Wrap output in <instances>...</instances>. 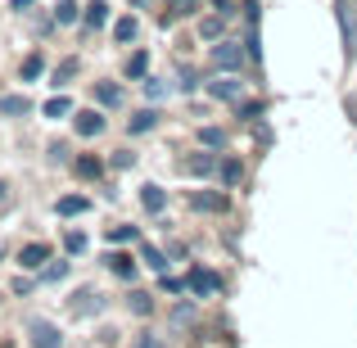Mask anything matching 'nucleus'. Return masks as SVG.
I'll use <instances>...</instances> for the list:
<instances>
[{"label": "nucleus", "mask_w": 357, "mask_h": 348, "mask_svg": "<svg viewBox=\"0 0 357 348\" xmlns=\"http://www.w3.org/2000/svg\"><path fill=\"white\" fill-rule=\"evenodd\" d=\"M244 59H249V50H240L236 41H222V45H213V63H218V68H227V73L244 68Z\"/></svg>", "instance_id": "nucleus-1"}, {"label": "nucleus", "mask_w": 357, "mask_h": 348, "mask_svg": "<svg viewBox=\"0 0 357 348\" xmlns=\"http://www.w3.org/2000/svg\"><path fill=\"white\" fill-rule=\"evenodd\" d=\"M185 285H190V294H199V298H208V294H218L222 289V276H213V271H204V267H195L190 276H185Z\"/></svg>", "instance_id": "nucleus-2"}, {"label": "nucleus", "mask_w": 357, "mask_h": 348, "mask_svg": "<svg viewBox=\"0 0 357 348\" xmlns=\"http://www.w3.org/2000/svg\"><path fill=\"white\" fill-rule=\"evenodd\" d=\"M27 335H32V348H63V335L54 331L50 321H32V326H27Z\"/></svg>", "instance_id": "nucleus-3"}, {"label": "nucleus", "mask_w": 357, "mask_h": 348, "mask_svg": "<svg viewBox=\"0 0 357 348\" xmlns=\"http://www.w3.org/2000/svg\"><path fill=\"white\" fill-rule=\"evenodd\" d=\"M340 27H344V54L357 50V23H353V5L340 0Z\"/></svg>", "instance_id": "nucleus-4"}, {"label": "nucleus", "mask_w": 357, "mask_h": 348, "mask_svg": "<svg viewBox=\"0 0 357 348\" xmlns=\"http://www.w3.org/2000/svg\"><path fill=\"white\" fill-rule=\"evenodd\" d=\"M181 172L185 176H213V172H218V158H213V154H190L181 163Z\"/></svg>", "instance_id": "nucleus-5"}, {"label": "nucleus", "mask_w": 357, "mask_h": 348, "mask_svg": "<svg viewBox=\"0 0 357 348\" xmlns=\"http://www.w3.org/2000/svg\"><path fill=\"white\" fill-rule=\"evenodd\" d=\"M190 209H199V213H227V195L199 190V195H190Z\"/></svg>", "instance_id": "nucleus-6"}, {"label": "nucleus", "mask_w": 357, "mask_h": 348, "mask_svg": "<svg viewBox=\"0 0 357 348\" xmlns=\"http://www.w3.org/2000/svg\"><path fill=\"white\" fill-rule=\"evenodd\" d=\"M208 96L236 105V100H240V82H236V77H218V82H208Z\"/></svg>", "instance_id": "nucleus-7"}, {"label": "nucleus", "mask_w": 357, "mask_h": 348, "mask_svg": "<svg viewBox=\"0 0 357 348\" xmlns=\"http://www.w3.org/2000/svg\"><path fill=\"white\" fill-rule=\"evenodd\" d=\"M73 122H77V136H100L105 131V114H96V109H82Z\"/></svg>", "instance_id": "nucleus-8"}, {"label": "nucleus", "mask_w": 357, "mask_h": 348, "mask_svg": "<svg viewBox=\"0 0 357 348\" xmlns=\"http://www.w3.org/2000/svg\"><path fill=\"white\" fill-rule=\"evenodd\" d=\"M140 204H145V213H163L167 209V195H163V186H140Z\"/></svg>", "instance_id": "nucleus-9"}, {"label": "nucleus", "mask_w": 357, "mask_h": 348, "mask_svg": "<svg viewBox=\"0 0 357 348\" xmlns=\"http://www.w3.org/2000/svg\"><path fill=\"white\" fill-rule=\"evenodd\" d=\"M18 262H23L27 271H41V262H50V249H45V244H27V249L18 253Z\"/></svg>", "instance_id": "nucleus-10"}, {"label": "nucleus", "mask_w": 357, "mask_h": 348, "mask_svg": "<svg viewBox=\"0 0 357 348\" xmlns=\"http://www.w3.org/2000/svg\"><path fill=\"white\" fill-rule=\"evenodd\" d=\"M0 114L5 118H23V114H32V100L27 96H0Z\"/></svg>", "instance_id": "nucleus-11"}, {"label": "nucleus", "mask_w": 357, "mask_h": 348, "mask_svg": "<svg viewBox=\"0 0 357 348\" xmlns=\"http://www.w3.org/2000/svg\"><path fill=\"white\" fill-rule=\"evenodd\" d=\"M86 209H91L86 195H63V199L54 204V213H59V218H73V213H86Z\"/></svg>", "instance_id": "nucleus-12"}, {"label": "nucleus", "mask_w": 357, "mask_h": 348, "mask_svg": "<svg viewBox=\"0 0 357 348\" xmlns=\"http://www.w3.org/2000/svg\"><path fill=\"white\" fill-rule=\"evenodd\" d=\"M109 271H114L118 280H136V262H131L127 253H109Z\"/></svg>", "instance_id": "nucleus-13"}, {"label": "nucleus", "mask_w": 357, "mask_h": 348, "mask_svg": "<svg viewBox=\"0 0 357 348\" xmlns=\"http://www.w3.org/2000/svg\"><path fill=\"white\" fill-rule=\"evenodd\" d=\"M100 308H105V298H100L96 289H86V294H82V303H77V298H73V312H77V317H96Z\"/></svg>", "instance_id": "nucleus-14"}, {"label": "nucleus", "mask_w": 357, "mask_h": 348, "mask_svg": "<svg viewBox=\"0 0 357 348\" xmlns=\"http://www.w3.org/2000/svg\"><path fill=\"white\" fill-rule=\"evenodd\" d=\"M127 127H131V136H140V131H154V127H158V109H140V114L131 118Z\"/></svg>", "instance_id": "nucleus-15"}, {"label": "nucleus", "mask_w": 357, "mask_h": 348, "mask_svg": "<svg viewBox=\"0 0 357 348\" xmlns=\"http://www.w3.org/2000/svg\"><path fill=\"white\" fill-rule=\"evenodd\" d=\"M96 100H100V105H109V109H122V86L100 82V86H96Z\"/></svg>", "instance_id": "nucleus-16"}, {"label": "nucleus", "mask_w": 357, "mask_h": 348, "mask_svg": "<svg viewBox=\"0 0 357 348\" xmlns=\"http://www.w3.org/2000/svg\"><path fill=\"white\" fill-rule=\"evenodd\" d=\"M140 262H145L149 271H158V276H163V271H167V258H163V253L154 249V244H145V249H140Z\"/></svg>", "instance_id": "nucleus-17"}, {"label": "nucleus", "mask_w": 357, "mask_h": 348, "mask_svg": "<svg viewBox=\"0 0 357 348\" xmlns=\"http://www.w3.org/2000/svg\"><path fill=\"white\" fill-rule=\"evenodd\" d=\"M105 18H109V5H105V0H91V5H86V27H100Z\"/></svg>", "instance_id": "nucleus-18"}, {"label": "nucleus", "mask_w": 357, "mask_h": 348, "mask_svg": "<svg viewBox=\"0 0 357 348\" xmlns=\"http://www.w3.org/2000/svg\"><path fill=\"white\" fill-rule=\"evenodd\" d=\"M41 73H45V59H41V54H27V59H23V82H36Z\"/></svg>", "instance_id": "nucleus-19"}, {"label": "nucleus", "mask_w": 357, "mask_h": 348, "mask_svg": "<svg viewBox=\"0 0 357 348\" xmlns=\"http://www.w3.org/2000/svg\"><path fill=\"white\" fill-rule=\"evenodd\" d=\"M73 77H77V59H63L59 68H54V86H68Z\"/></svg>", "instance_id": "nucleus-20"}, {"label": "nucleus", "mask_w": 357, "mask_h": 348, "mask_svg": "<svg viewBox=\"0 0 357 348\" xmlns=\"http://www.w3.org/2000/svg\"><path fill=\"white\" fill-rule=\"evenodd\" d=\"M73 167H77V176H86V181H96V176H100V158H77V163H73Z\"/></svg>", "instance_id": "nucleus-21"}, {"label": "nucleus", "mask_w": 357, "mask_h": 348, "mask_svg": "<svg viewBox=\"0 0 357 348\" xmlns=\"http://www.w3.org/2000/svg\"><path fill=\"white\" fill-rule=\"evenodd\" d=\"M136 240V227H109V244H131Z\"/></svg>", "instance_id": "nucleus-22"}, {"label": "nucleus", "mask_w": 357, "mask_h": 348, "mask_svg": "<svg viewBox=\"0 0 357 348\" xmlns=\"http://www.w3.org/2000/svg\"><path fill=\"white\" fill-rule=\"evenodd\" d=\"M63 249H68V253H86V235H82V231H68V235H63Z\"/></svg>", "instance_id": "nucleus-23"}, {"label": "nucleus", "mask_w": 357, "mask_h": 348, "mask_svg": "<svg viewBox=\"0 0 357 348\" xmlns=\"http://www.w3.org/2000/svg\"><path fill=\"white\" fill-rule=\"evenodd\" d=\"M114 36H118V41H131V36H136V18H118V23H114Z\"/></svg>", "instance_id": "nucleus-24"}, {"label": "nucleus", "mask_w": 357, "mask_h": 348, "mask_svg": "<svg viewBox=\"0 0 357 348\" xmlns=\"http://www.w3.org/2000/svg\"><path fill=\"white\" fill-rule=\"evenodd\" d=\"M222 181H227V186H240L244 181V167L240 163H222Z\"/></svg>", "instance_id": "nucleus-25"}, {"label": "nucleus", "mask_w": 357, "mask_h": 348, "mask_svg": "<svg viewBox=\"0 0 357 348\" xmlns=\"http://www.w3.org/2000/svg\"><path fill=\"white\" fill-rule=\"evenodd\" d=\"M145 68H149L145 54H131V59H127V77H145Z\"/></svg>", "instance_id": "nucleus-26"}, {"label": "nucleus", "mask_w": 357, "mask_h": 348, "mask_svg": "<svg viewBox=\"0 0 357 348\" xmlns=\"http://www.w3.org/2000/svg\"><path fill=\"white\" fill-rule=\"evenodd\" d=\"M73 18H77V5H73V0H59V14H54V23H63V27H68Z\"/></svg>", "instance_id": "nucleus-27"}, {"label": "nucleus", "mask_w": 357, "mask_h": 348, "mask_svg": "<svg viewBox=\"0 0 357 348\" xmlns=\"http://www.w3.org/2000/svg\"><path fill=\"white\" fill-rule=\"evenodd\" d=\"M199 36H204V41L222 36V18H204V23H199Z\"/></svg>", "instance_id": "nucleus-28"}, {"label": "nucleus", "mask_w": 357, "mask_h": 348, "mask_svg": "<svg viewBox=\"0 0 357 348\" xmlns=\"http://www.w3.org/2000/svg\"><path fill=\"white\" fill-rule=\"evenodd\" d=\"M68 109H73L68 100H63V96H54L50 105H45V118H63V114H68Z\"/></svg>", "instance_id": "nucleus-29"}, {"label": "nucleus", "mask_w": 357, "mask_h": 348, "mask_svg": "<svg viewBox=\"0 0 357 348\" xmlns=\"http://www.w3.org/2000/svg\"><path fill=\"white\" fill-rule=\"evenodd\" d=\"M127 298H131V312H136V317H145L149 308H154V298H149V294H127Z\"/></svg>", "instance_id": "nucleus-30"}, {"label": "nucleus", "mask_w": 357, "mask_h": 348, "mask_svg": "<svg viewBox=\"0 0 357 348\" xmlns=\"http://www.w3.org/2000/svg\"><path fill=\"white\" fill-rule=\"evenodd\" d=\"M199 140H204L208 149H218V145H222V131H218V127H204V131H199Z\"/></svg>", "instance_id": "nucleus-31"}, {"label": "nucleus", "mask_w": 357, "mask_h": 348, "mask_svg": "<svg viewBox=\"0 0 357 348\" xmlns=\"http://www.w3.org/2000/svg\"><path fill=\"white\" fill-rule=\"evenodd\" d=\"M41 276H45V280H63V276H68V262H54V267H45Z\"/></svg>", "instance_id": "nucleus-32"}, {"label": "nucleus", "mask_w": 357, "mask_h": 348, "mask_svg": "<svg viewBox=\"0 0 357 348\" xmlns=\"http://www.w3.org/2000/svg\"><path fill=\"white\" fill-rule=\"evenodd\" d=\"M163 96H167L163 82H145V100H163Z\"/></svg>", "instance_id": "nucleus-33"}, {"label": "nucleus", "mask_w": 357, "mask_h": 348, "mask_svg": "<svg viewBox=\"0 0 357 348\" xmlns=\"http://www.w3.org/2000/svg\"><path fill=\"white\" fill-rule=\"evenodd\" d=\"M136 348H167V344L158 340V335H140V340H136Z\"/></svg>", "instance_id": "nucleus-34"}, {"label": "nucleus", "mask_w": 357, "mask_h": 348, "mask_svg": "<svg viewBox=\"0 0 357 348\" xmlns=\"http://www.w3.org/2000/svg\"><path fill=\"white\" fill-rule=\"evenodd\" d=\"M213 5H218V9H222V18H227V14H231V0H213Z\"/></svg>", "instance_id": "nucleus-35"}, {"label": "nucleus", "mask_w": 357, "mask_h": 348, "mask_svg": "<svg viewBox=\"0 0 357 348\" xmlns=\"http://www.w3.org/2000/svg\"><path fill=\"white\" fill-rule=\"evenodd\" d=\"M131 5H149V0H131Z\"/></svg>", "instance_id": "nucleus-36"}]
</instances>
